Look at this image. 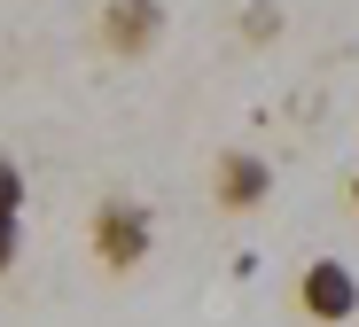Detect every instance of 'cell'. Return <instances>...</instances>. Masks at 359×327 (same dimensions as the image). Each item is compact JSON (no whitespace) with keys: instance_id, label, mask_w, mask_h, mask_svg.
<instances>
[{"instance_id":"277c9868","label":"cell","mask_w":359,"mask_h":327,"mask_svg":"<svg viewBox=\"0 0 359 327\" xmlns=\"http://www.w3.org/2000/svg\"><path fill=\"white\" fill-rule=\"evenodd\" d=\"M273 195V164L266 156H250V148H226L219 164H211V203L219 211H234V218H250L258 203Z\"/></svg>"},{"instance_id":"6da1fadb","label":"cell","mask_w":359,"mask_h":327,"mask_svg":"<svg viewBox=\"0 0 359 327\" xmlns=\"http://www.w3.org/2000/svg\"><path fill=\"white\" fill-rule=\"evenodd\" d=\"M86 242H94V257L109 273H133V265H149L156 218H149V203H133V195H102L94 218H86Z\"/></svg>"},{"instance_id":"ba28073f","label":"cell","mask_w":359,"mask_h":327,"mask_svg":"<svg viewBox=\"0 0 359 327\" xmlns=\"http://www.w3.org/2000/svg\"><path fill=\"white\" fill-rule=\"evenodd\" d=\"M351 211H359V172H351Z\"/></svg>"},{"instance_id":"5b68a950","label":"cell","mask_w":359,"mask_h":327,"mask_svg":"<svg viewBox=\"0 0 359 327\" xmlns=\"http://www.w3.org/2000/svg\"><path fill=\"white\" fill-rule=\"evenodd\" d=\"M0 218H24V164L0 156Z\"/></svg>"},{"instance_id":"52a82bcc","label":"cell","mask_w":359,"mask_h":327,"mask_svg":"<svg viewBox=\"0 0 359 327\" xmlns=\"http://www.w3.org/2000/svg\"><path fill=\"white\" fill-rule=\"evenodd\" d=\"M16 249H24V218H0V273L16 265Z\"/></svg>"},{"instance_id":"8992f818","label":"cell","mask_w":359,"mask_h":327,"mask_svg":"<svg viewBox=\"0 0 359 327\" xmlns=\"http://www.w3.org/2000/svg\"><path fill=\"white\" fill-rule=\"evenodd\" d=\"M281 32V8H266V0H250L243 8V39H273Z\"/></svg>"},{"instance_id":"7a4b0ae2","label":"cell","mask_w":359,"mask_h":327,"mask_svg":"<svg viewBox=\"0 0 359 327\" xmlns=\"http://www.w3.org/2000/svg\"><path fill=\"white\" fill-rule=\"evenodd\" d=\"M297 304H305V319H320V327H344L359 312V273L344 265V257H313V265L297 273Z\"/></svg>"},{"instance_id":"3957f363","label":"cell","mask_w":359,"mask_h":327,"mask_svg":"<svg viewBox=\"0 0 359 327\" xmlns=\"http://www.w3.org/2000/svg\"><path fill=\"white\" fill-rule=\"evenodd\" d=\"M94 39H102V55H117V62L149 55V47L164 39V0H109V8L94 16Z\"/></svg>"}]
</instances>
